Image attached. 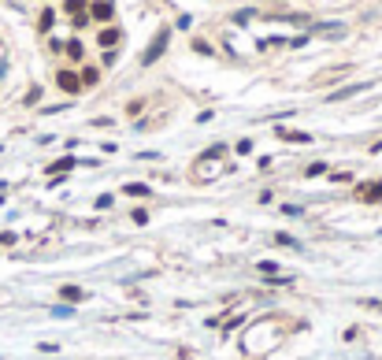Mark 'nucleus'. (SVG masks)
Wrapping results in <instances>:
<instances>
[{"label":"nucleus","instance_id":"obj_2","mask_svg":"<svg viewBox=\"0 0 382 360\" xmlns=\"http://www.w3.org/2000/svg\"><path fill=\"white\" fill-rule=\"evenodd\" d=\"M167 41H171V30L164 26L160 34L152 37V45H149V49H145V56H141V64H145V67H149V64H156V59L164 56V49H167Z\"/></svg>","mask_w":382,"mask_h":360},{"label":"nucleus","instance_id":"obj_14","mask_svg":"<svg viewBox=\"0 0 382 360\" xmlns=\"http://www.w3.org/2000/svg\"><path fill=\"white\" fill-rule=\"evenodd\" d=\"M308 175H312V178H319V175H327V164H312V167H308Z\"/></svg>","mask_w":382,"mask_h":360},{"label":"nucleus","instance_id":"obj_18","mask_svg":"<svg viewBox=\"0 0 382 360\" xmlns=\"http://www.w3.org/2000/svg\"><path fill=\"white\" fill-rule=\"evenodd\" d=\"M115 201H111V193H104V197H97V208H111Z\"/></svg>","mask_w":382,"mask_h":360},{"label":"nucleus","instance_id":"obj_12","mask_svg":"<svg viewBox=\"0 0 382 360\" xmlns=\"http://www.w3.org/2000/svg\"><path fill=\"white\" fill-rule=\"evenodd\" d=\"M82 82H86V86H97V67H86V71H82Z\"/></svg>","mask_w":382,"mask_h":360},{"label":"nucleus","instance_id":"obj_3","mask_svg":"<svg viewBox=\"0 0 382 360\" xmlns=\"http://www.w3.org/2000/svg\"><path fill=\"white\" fill-rule=\"evenodd\" d=\"M56 82H59V89H67V93H78V89H82V78H78L74 71H59Z\"/></svg>","mask_w":382,"mask_h":360},{"label":"nucleus","instance_id":"obj_7","mask_svg":"<svg viewBox=\"0 0 382 360\" xmlns=\"http://www.w3.org/2000/svg\"><path fill=\"white\" fill-rule=\"evenodd\" d=\"M364 89H371V82H360V86H349V89H338V93H330V101H345V97H353V93H364Z\"/></svg>","mask_w":382,"mask_h":360},{"label":"nucleus","instance_id":"obj_4","mask_svg":"<svg viewBox=\"0 0 382 360\" xmlns=\"http://www.w3.org/2000/svg\"><path fill=\"white\" fill-rule=\"evenodd\" d=\"M59 297H63V301H71V305H78V301H86L89 293H86L82 286H63V290H59Z\"/></svg>","mask_w":382,"mask_h":360},{"label":"nucleus","instance_id":"obj_11","mask_svg":"<svg viewBox=\"0 0 382 360\" xmlns=\"http://www.w3.org/2000/svg\"><path fill=\"white\" fill-rule=\"evenodd\" d=\"M67 56H71V59H82V41H71V45H67Z\"/></svg>","mask_w":382,"mask_h":360},{"label":"nucleus","instance_id":"obj_8","mask_svg":"<svg viewBox=\"0 0 382 360\" xmlns=\"http://www.w3.org/2000/svg\"><path fill=\"white\" fill-rule=\"evenodd\" d=\"M71 167H78V160H74V156H63V160H56L49 167V175H63V171H71Z\"/></svg>","mask_w":382,"mask_h":360},{"label":"nucleus","instance_id":"obj_13","mask_svg":"<svg viewBox=\"0 0 382 360\" xmlns=\"http://www.w3.org/2000/svg\"><path fill=\"white\" fill-rule=\"evenodd\" d=\"M52 23H56V15L52 11H41V30H52Z\"/></svg>","mask_w":382,"mask_h":360},{"label":"nucleus","instance_id":"obj_17","mask_svg":"<svg viewBox=\"0 0 382 360\" xmlns=\"http://www.w3.org/2000/svg\"><path fill=\"white\" fill-rule=\"evenodd\" d=\"M82 8H86L82 0H67V11H74V15H82Z\"/></svg>","mask_w":382,"mask_h":360},{"label":"nucleus","instance_id":"obj_10","mask_svg":"<svg viewBox=\"0 0 382 360\" xmlns=\"http://www.w3.org/2000/svg\"><path fill=\"white\" fill-rule=\"evenodd\" d=\"M115 41H119V30H100V45L104 49H111Z\"/></svg>","mask_w":382,"mask_h":360},{"label":"nucleus","instance_id":"obj_16","mask_svg":"<svg viewBox=\"0 0 382 360\" xmlns=\"http://www.w3.org/2000/svg\"><path fill=\"white\" fill-rule=\"evenodd\" d=\"M193 49H197L200 56H208V52H212V45H208V41H193Z\"/></svg>","mask_w":382,"mask_h":360},{"label":"nucleus","instance_id":"obj_1","mask_svg":"<svg viewBox=\"0 0 382 360\" xmlns=\"http://www.w3.org/2000/svg\"><path fill=\"white\" fill-rule=\"evenodd\" d=\"M223 145H212L208 152H200V160H197V178H204V182H212V178H219L223 175Z\"/></svg>","mask_w":382,"mask_h":360},{"label":"nucleus","instance_id":"obj_9","mask_svg":"<svg viewBox=\"0 0 382 360\" xmlns=\"http://www.w3.org/2000/svg\"><path fill=\"white\" fill-rule=\"evenodd\" d=\"M126 193H130V197H149V186L145 182H130V186H126Z\"/></svg>","mask_w":382,"mask_h":360},{"label":"nucleus","instance_id":"obj_5","mask_svg":"<svg viewBox=\"0 0 382 360\" xmlns=\"http://www.w3.org/2000/svg\"><path fill=\"white\" fill-rule=\"evenodd\" d=\"M278 137H286V142H312V134H305V130H286V127H278Z\"/></svg>","mask_w":382,"mask_h":360},{"label":"nucleus","instance_id":"obj_6","mask_svg":"<svg viewBox=\"0 0 382 360\" xmlns=\"http://www.w3.org/2000/svg\"><path fill=\"white\" fill-rule=\"evenodd\" d=\"M111 11H115V8H111V0H97V4H93V19H111Z\"/></svg>","mask_w":382,"mask_h":360},{"label":"nucleus","instance_id":"obj_15","mask_svg":"<svg viewBox=\"0 0 382 360\" xmlns=\"http://www.w3.org/2000/svg\"><path fill=\"white\" fill-rule=\"evenodd\" d=\"M275 242H278V245H290V249H300V242H293V238H286V234H278Z\"/></svg>","mask_w":382,"mask_h":360}]
</instances>
